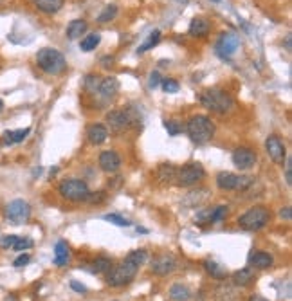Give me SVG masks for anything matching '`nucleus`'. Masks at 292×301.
I'll list each match as a JSON object with an SVG mask.
<instances>
[{
	"label": "nucleus",
	"instance_id": "nucleus-40",
	"mask_svg": "<svg viewBox=\"0 0 292 301\" xmlns=\"http://www.w3.org/2000/svg\"><path fill=\"white\" fill-rule=\"evenodd\" d=\"M29 260H31V258H29V254H20V256L13 261V265L17 267V269H20V267L27 265V263H29Z\"/></svg>",
	"mask_w": 292,
	"mask_h": 301
},
{
	"label": "nucleus",
	"instance_id": "nucleus-4",
	"mask_svg": "<svg viewBox=\"0 0 292 301\" xmlns=\"http://www.w3.org/2000/svg\"><path fill=\"white\" fill-rule=\"evenodd\" d=\"M269 218H270L269 209L263 206H256L243 213L238 218V224L245 231H260L269 224Z\"/></svg>",
	"mask_w": 292,
	"mask_h": 301
},
{
	"label": "nucleus",
	"instance_id": "nucleus-5",
	"mask_svg": "<svg viewBox=\"0 0 292 301\" xmlns=\"http://www.w3.org/2000/svg\"><path fill=\"white\" fill-rule=\"evenodd\" d=\"M137 269H139V265H135L134 261L125 258V261H121L119 265L114 267V269L108 272L107 283L110 285V287H123V285L130 283L132 279L135 278V274H137Z\"/></svg>",
	"mask_w": 292,
	"mask_h": 301
},
{
	"label": "nucleus",
	"instance_id": "nucleus-39",
	"mask_svg": "<svg viewBox=\"0 0 292 301\" xmlns=\"http://www.w3.org/2000/svg\"><path fill=\"white\" fill-rule=\"evenodd\" d=\"M17 234H8V236H4V238L0 240V247H4V249H9V247H13V243L17 242Z\"/></svg>",
	"mask_w": 292,
	"mask_h": 301
},
{
	"label": "nucleus",
	"instance_id": "nucleus-36",
	"mask_svg": "<svg viewBox=\"0 0 292 301\" xmlns=\"http://www.w3.org/2000/svg\"><path fill=\"white\" fill-rule=\"evenodd\" d=\"M225 213H227V206L215 207V209L211 211V216H209V222H220L225 216Z\"/></svg>",
	"mask_w": 292,
	"mask_h": 301
},
{
	"label": "nucleus",
	"instance_id": "nucleus-2",
	"mask_svg": "<svg viewBox=\"0 0 292 301\" xmlns=\"http://www.w3.org/2000/svg\"><path fill=\"white\" fill-rule=\"evenodd\" d=\"M200 103L211 112L216 114H227L234 107V101L225 90L222 89H207L200 94Z\"/></svg>",
	"mask_w": 292,
	"mask_h": 301
},
{
	"label": "nucleus",
	"instance_id": "nucleus-23",
	"mask_svg": "<svg viewBox=\"0 0 292 301\" xmlns=\"http://www.w3.org/2000/svg\"><path fill=\"white\" fill-rule=\"evenodd\" d=\"M204 269H206L207 274H211L215 279H225V276H227V269H225V267H222L220 263L213 261V260L204 261Z\"/></svg>",
	"mask_w": 292,
	"mask_h": 301
},
{
	"label": "nucleus",
	"instance_id": "nucleus-12",
	"mask_svg": "<svg viewBox=\"0 0 292 301\" xmlns=\"http://www.w3.org/2000/svg\"><path fill=\"white\" fill-rule=\"evenodd\" d=\"M177 269V260L171 254H161L152 261V272L157 276H168Z\"/></svg>",
	"mask_w": 292,
	"mask_h": 301
},
{
	"label": "nucleus",
	"instance_id": "nucleus-37",
	"mask_svg": "<svg viewBox=\"0 0 292 301\" xmlns=\"http://www.w3.org/2000/svg\"><path fill=\"white\" fill-rule=\"evenodd\" d=\"M164 128H166L170 135H177V134H180V132L184 130L179 121H164Z\"/></svg>",
	"mask_w": 292,
	"mask_h": 301
},
{
	"label": "nucleus",
	"instance_id": "nucleus-11",
	"mask_svg": "<svg viewBox=\"0 0 292 301\" xmlns=\"http://www.w3.org/2000/svg\"><path fill=\"white\" fill-rule=\"evenodd\" d=\"M265 150H267V155H269L276 164H283V161L287 159V148H285V144L281 143V139H279L278 135L267 137Z\"/></svg>",
	"mask_w": 292,
	"mask_h": 301
},
{
	"label": "nucleus",
	"instance_id": "nucleus-18",
	"mask_svg": "<svg viewBox=\"0 0 292 301\" xmlns=\"http://www.w3.org/2000/svg\"><path fill=\"white\" fill-rule=\"evenodd\" d=\"M87 137L92 144H103L108 137V130L103 125H92L87 130Z\"/></svg>",
	"mask_w": 292,
	"mask_h": 301
},
{
	"label": "nucleus",
	"instance_id": "nucleus-26",
	"mask_svg": "<svg viewBox=\"0 0 292 301\" xmlns=\"http://www.w3.org/2000/svg\"><path fill=\"white\" fill-rule=\"evenodd\" d=\"M189 296H191V292H189V288L186 287V285H182V283L171 285V288H170V297H171L173 301H188Z\"/></svg>",
	"mask_w": 292,
	"mask_h": 301
},
{
	"label": "nucleus",
	"instance_id": "nucleus-47",
	"mask_svg": "<svg viewBox=\"0 0 292 301\" xmlns=\"http://www.w3.org/2000/svg\"><path fill=\"white\" fill-rule=\"evenodd\" d=\"M249 301H269V299H265V297L260 296V294H252V296L249 297Z\"/></svg>",
	"mask_w": 292,
	"mask_h": 301
},
{
	"label": "nucleus",
	"instance_id": "nucleus-31",
	"mask_svg": "<svg viewBox=\"0 0 292 301\" xmlns=\"http://www.w3.org/2000/svg\"><path fill=\"white\" fill-rule=\"evenodd\" d=\"M116 15H117V6H107V8L103 9V13L98 17V22L107 24V22H110V20H114Z\"/></svg>",
	"mask_w": 292,
	"mask_h": 301
},
{
	"label": "nucleus",
	"instance_id": "nucleus-14",
	"mask_svg": "<svg viewBox=\"0 0 292 301\" xmlns=\"http://www.w3.org/2000/svg\"><path fill=\"white\" fill-rule=\"evenodd\" d=\"M99 166L107 173H116L121 166V159L114 150H107V152H101V155H99Z\"/></svg>",
	"mask_w": 292,
	"mask_h": 301
},
{
	"label": "nucleus",
	"instance_id": "nucleus-35",
	"mask_svg": "<svg viewBox=\"0 0 292 301\" xmlns=\"http://www.w3.org/2000/svg\"><path fill=\"white\" fill-rule=\"evenodd\" d=\"M161 85H162V89H164V92H168V94H173V92L179 90V83H177L175 80H171V78L161 80Z\"/></svg>",
	"mask_w": 292,
	"mask_h": 301
},
{
	"label": "nucleus",
	"instance_id": "nucleus-8",
	"mask_svg": "<svg viewBox=\"0 0 292 301\" xmlns=\"http://www.w3.org/2000/svg\"><path fill=\"white\" fill-rule=\"evenodd\" d=\"M204 177H206V171H204L202 164L191 162V164H186L177 171V184L182 186V188H188V186L197 184L198 180H202Z\"/></svg>",
	"mask_w": 292,
	"mask_h": 301
},
{
	"label": "nucleus",
	"instance_id": "nucleus-22",
	"mask_svg": "<svg viewBox=\"0 0 292 301\" xmlns=\"http://www.w3.org/2000/svg\"><path fill=\"white\" fill-rule=\"evenodd\" d=\"M67 261H69V245L63 240H60L56 243V247H54V263L58 267H62L67 265Z\"/></svg>",
	"mask_w": 292,
	"mask_h": 301
},
{
	"label": "nucleus",
	"instance_id": "nucleus-6",
	"mask_svg": "<svg viewBox=\"0 0 292 301\" xmlns=\"http://www.w3.org/2000/svg\"><path fill=\"white\" fill-rule=\"evenodd\" d=\"M89 186H87L85 180L80 179H69L63 180L60 184V195L67 200H72V202H80V200H87L89 197Z\"/></svg>",
	"mask_w": 292,
	"mask_h": 301
},
{
	"label": "nucleus",
	"instance_id": "nucleus-3",
	"mask_svg": "<svg viewBox=\"0 0 292 301\" xmlns=\"http://www.w3.org/2000/svg\"><path fill=\"white\" fill-rule=\"evenodd\" d=\"M188 130L189 139L197 144H204L211 139L213 134H215V125L207 116H193L188 121Z\"/></svg>",
	"mask_w": 292,
	"mask_h": 301
},
{
	"label": "nucleus",
	"instance_id": "nucleus-48",
	"mask_svg": "<svg viewBox=\"0 0 292 301\" xmlns=\"http://www.w3.org/2000/svg\"><path fill=\"white\" fill-rule=\"evenodd\" d=\"M112 62H114V58H103V60H101V63H105L103 67H110V63H112Z\"/></svg>",
	"mask_w": 292,
	"mask_h": 301
},
{
	"label": "nucleus",
	"instance_id": "nucleus-46",
	"mask_svg": "<svg viewBox=\"0 0 292 301\" xmlns=\"http://www.w3.org/2000/svg\"><path fill=\"white\" fill-rule=\"evenodd\" d=\"M71 287L74 288L76 292H87V287H85V285H80V283L76 281V279H72V281H71Z\"/></svg>",
	"mask_w": 292,
	"mask_h": 301
},
{
	"label": "nucleus",
	"instance_id": "nucleus-50",
	"mask_svg": "<svg viewBox=\"0 0 292 301\" xmlns=\"http://www.w3.org/2000/svg\"><path fill=\"white\" fill-rule=\"evenodd\" d=\"M2 110H4V101L0 99V112H2Z\"/></svg>",
	"mask_w": 292,
	"mask_h": 301
},
{
	"label": "nucleus",
	"instance_id": "nucleus-32",
	"mask_svg": "<svg viewBox=\"0 0 292 301\" xmlns=\"http://www.w3.org/2000/svg\"><path fill=\"white\" fill-rule=\"evenodd\" d=\"M175 175H177V171L171 164H162L161 170H159V179L161 180H171Z\"/></svg>",
	"mask_w": 292,
	"mask_h": 301
},
{
	"label": "nucleus",
	"instance_id": "nucleus-17",
	"mask_svg": "<svg viewBox=\"0 0 292 301\" xmlns=\"http://www.w3.org/2000/svg\"><path fill=\"white\" fill-rule=\"evenodd\" d=\"M98 90L105 99H112L114 96L117 94V90H119V81H117L116 78H105V80H101V83H99Z\"/></svg>",
	"mask_w": 292,
	"mask_h": 301
},
{
	"label": "nucleus",
	"instance_id": "nucleus-33",
	"mask_svg": "<svg viewBox=\"0 0 292 301\" xmlns=\"http://www.w3.org/2000/svg\"><path fill=\"white\" fill-rule=\"evenodd\" d=\"M105 220H107V222H112V224L119 225V227H128V225H130V222L126 220V218H123L121 215H116V213L105 215Z\"/></svg>",
	"mask_w": 292,
	"mask_h": 301
},
{
	"label": "nucleus",
	"instance_id": "nucleus-21",
	"mask_svg": "<svg viewBox=\"0 0 292 301\" xmlns=\"http://www.w3.org/2000/svg\"><path fill=\"white\" fill-rule=\"evenodd\" d=\"M87 29H89V26H87L85 20H72L67 26V36L71 40H76V38H81L85 35Z\"/></svg>",
	"mask_w": 292,
	"mask_h": 301
},
{
	"label": "nucleus",
	"instance_id": "nucleus-49",
	"mask_svg": "<svg viewBox=\"0 0 292 301\" xmlns=\"http://www.w3.org/2000/svg\"><path fill=\"white\" fill-rule=\"evenodd\" d=\"M285 47H287V51L292 49V47H290V36H287V38H285Z\"/></svg>",
	"mask_w": 292,
	"mask_h": 301
},
{
	"label": "nucleus",
	"instance_id": "nucleus-15",
	"mask_svg": "<svg viewBox=\"0 0 292 301\" xmlns=\"http://www.w3.org/2000/svg\"><path fill=\"white\" fill-rule=\"evenodd\" d=\"M272 263H274V260L265 251H256L249 256V265L254 269H269V267H272Z\"/></svg>",
	"mask_w": 292,
	"mask_h": 301
},
{
	"label": "nucleus",
	"instance_id": "nucleus-13",
	"mask_svg": "<svg viewBox=\"0 0 292 301\" xmlns=\"http://www.w3.org/2000/svg\"><path fill=\"white\" fill-rule=\"evenodd\" d=\"M233 164L240 170H249L254 166L256 162V153L252 152L251 148H236L233 152Z\"/></svg>",
	"mask_w": 292,
	"mask_h": 301
},
{
	"label": "nucleus",
	"instance_id": "nucleus-16",
	"mask_svg": "<svg viewBox=\"0 0 292 301\" xmlns=\"http://www.w3.org/2000/svg\"><path fill=\"white\" fill-rule=\"evenodd\" d=\"M216 186L220 189H227V191L236 189V186H238V175H234L231 171H220L216 175Z\"/></svg>",
	"mask_w": 292,
	"mask_h": 301
},
{
	"label": "nucleus",
	"instance_id": "nucleus-19",
	"mask_svg": "<svg viewBox=\"0 0 292 301\" xmlns=\"http://www.w3.org/2000/svg\"><path fill=\"white\" fill-rule=\"evenodd\" d=\"M254 279V269L252 267H243V269L236 270L233 274V283L236 285V287H245V285H249Z\"/></svg>",
	"mask_w": 292,
	"mask_h": 301
},
{
	"label": "nucleus",
	"instance_id": "nucleus-41",
	"mask_svg": "<svg viewBox=\"0 0 292 301\" xmlns=\"http://www.w3.org/2000/svg\"><path fill=\"white\" fill-rule=\"evenodd\" d=\"M285 180H287V184H292V159H287V166H285Z\"/></svg>",
	"mask_w": 292,
	"mask_h": 301
},
{
	"label": "nucleus",
	"instance_id": "nucleus-45",
	"mask_svg": "<svg viewBox=\"0 0 292 301\" xmlns=\"http://www.w3.org/2000/svg\"><path fill=\"white\" fill-rule=\"evenodd\" d=\"M279 216H281L283 220H290V218H292V209H290V207H283V209L279 211Z\"/></svg>",
	"mask_w": 292,
	"mask_h": 301
},
{
	"label": "nucleus",
	"instance_id": "nucleus-34",
	"mask_svg": "<svg viewBox=\"0 0 292 301\" xmlns=\"http://www.w3.org/2000/svg\"><path fill=\"white\" fill-rule=\"evenodd\" d=\"M33 245H35V243H33L31 238H20V236H18L17 242L13 243V249L15 251H26V249H31Z\"/></svg>",
	"mask_w": 292,
	"mask_h": 301
},
{
	"label": "nucleus",
	"instance_id": "nucleus-9",
	"mask_svg": "<svg viewBox=\"0 0 292 301\" xmlns=\"http://www.w3.org/2000/svg\"><path fill=\"white\" fill-rule=\"evenodd\" d=\"M107 123L112 132H123L134 125L135 117L132 116V110H112L107 114Z\"/></svg>",
	"mask_w": 292,
	"mask_h": 301
},
{
	"label": "nucleus",
	"instance_id": "nucleus-42",
	"mask_svg": "<svg viewBox=\"0 0 292 301\" xmlns=\"http://www.w3.org/2000/svg\"><path fill=\"white\" fill-rule=\"evenodd\" d=\"M159 83H161V76H159V72H152V74H150L148 87L150 89H155V87H159Z\"/></svg>",
	"mask_w": 292,
	"mask_h": 301
},
{
	"label": "nucleus",
	"instance_id": "nucleus-7",
	"mask_svg": "<svg viewBox=\"0 0 292 301\" xmlns=\"http://www.w3.org/2000/svg\"><path fill=\"white\" fill-rule=\"evenodd\" d=\"M6 218H8L11 224L15 225H20L24 222L29 220V216H31V206L22 200V198H17V200H11V202L6 206Z\"/></svg>",
	"mask_w": 292,
	"mask_h": 301
},
{
	"label": "nucleus",
	"instance_id": "nucleus-28",
	"mask_svg": "<svg viewBox=\"0 0 292 301\" xmlns=\"http://www.w3.org/2000/svg\"><path fill=\"white\" fill-rule=\"evenodd\" d=\"M159 42H161V31L150 33L148 40L144 42L143 45H139V47H137V54H143V53H146V51H150L152 47H155V45H157Z\"/></svg>",
	"mask_w": 292,
	"mask_h": 301
},
{
	"label": "nucleus",
	"instance_id": "nucleus-44",
	"mask_svg": "<svg viewBox=\"0 0 292 301\" xmlns=\"http://www.w3.org/2000/svg\"><path fill=\"white\" fill-rule=\"evenodd\" d=\"M211 211L213 209H207V211H200L197 215V220L198 222H209V216H211Z\"/></svg>",
	"mask_w": 292,
	"mask_h": 301
},
{
	"label": "nucleus",
	"instance_id": "nucleus-25",
	"mask_svg": "<svg viewBox=\"0 0 292 301\" xmlns=\"http://www.w3.org/2000/svg\"><path fill=\"white\" fill-rule=\"evenodd\" d=\"M29 128H20V130H8L4 132V143L6 144H17V143H22L26 139L27 135H29Z\"/></svg>",
	"mask_w": 292,
	"mask_h": 301
},
{
	"label": "nucleus",
	"instance_id": "nucleus-38",
	"mask_svg": "<svg viewBox=\"0 0 292 301\" xmlns=\"http://www.w3.org/2000/svg\"><path fill=\"white\" fill-rule=\"evenodd\" d=\"M99 83H101V78L99 76H87L85 80V87L90 92H96V90L99 89Z\"/></svg>",
	"mask_w": 292,
	"mask_h": 301
},
{
	"label": "nucleus",
	"instance_id": "nucleus-20",
	"mask_svg": "<svg viewBox=\"0 0 292 301\" xmlns=\"http://www.w3.org/2000/svg\"><path fill=\"white\" fill-rule=\"evenodd\" d=\"M33 2H35V6H36L38 11L47 13V15L58 13L60 9H62V6H63V0H33Z\"/></svg>",
	"mask_w": 292,
	"mask_h": 301
},
{
	"label": "nucleus",
	"instance_id": "nucleus-24",
	"mask_svg": "<svg viewBox=\"0 0 292 301\" xmlns=\"http://www.w3.org/2000/svg\"><path fill=\"white\" fill-rule=\"evenodd\" d=\"M209 33V24L204 18H193L189 24V35L191 36H206Z\"/></svg>",
	"mask_w": 292,
	"mask_h": 301
},
{
	"label": "nucleus",
	"instance_id": "nucleus-27",
	"mask_svg": "<svg viewBox=\"0 0 292 301\" xmlns=\"http://www.w3.org/2000/svg\"><path fill=\"white\" fill-rule=\"evenodd\" d=\"M99 42H101V36H99L98 33H92V35L85 36V38L80 42V49L83 51V53H90V51H94L96 47H98Z\"/></svg>",
	"mask_w": 292,
	"mask_h": 301
},
{
	"label": "nucleus",
	"instance_id": "nucleus-1",
	"mask_svg": "<svg viewBox=\"0 0 292 301\" xmlns=\"http://www.w3.org/2000/svg\"><path fill=\"white\" fill-rule=\"evenodd\" d=\"M36 63H38V67L42 69L44 72L47 74H62L67 67V62H65V56H63L60 51L53 49V47H44V49L38 51L36 54Z\"/></svg>",
	"mask_w": 292,
	"mask_h": 301
},
{
	"label": "nucleus",
	"instance_id": "nucleus-29",
	"mask_svg": "<svg viewBox=\"0 0 292 301\" xmlns=\"http://www.w3.org/2000/svg\"><path fill=\"white\" fill-rule=\"evenodd\" d=\"M110 267H112V261L108 258H98L96 261H92V272H96V274L107 272V270H110Z\"/></svg>",
	"mask_w": 292,
	"mask_h": 301
},
{
	"label": "nucleus",
	"instance_id": "nucleus-10",
	"mask_svg": "<svg viewBox=\"0 0 292 301\" xmlns=\"http://www.w3.org/2000/svg\"><path fill=\"white\" fill-rule=\"evenodd\" d=\"M240 45V36L234 33H222L218 42H216V54L222 58H231L234 51L238 49Z\"/></svg>",
	"mask_w": 292,
	"mask_h": 301
},
{
	"label": "nucleus",
	"instance_id": "nucleus-43",
	"mask_svg": "<svg viewBox=\"0 0 292 301\" xmlns=\"http://www.w3.org/2000/svg\"><path fill=\"white\" fill-rule=\"evenodd\" d=\"M251 184H252L251 177H238V186H236V189H245Z\"/></svg>",
	"mask_w": 292,
	"mask_h": 301
},
{
	"label": "nucleus",
	"instance_id": "nucleus-30",
	"mask_svg": "<svg viewBox=\"0 0 292 301\" xmlns=\"http://www.w3.org/2000/svg\"><path fill=\"white\" fill-rule=\"evenodd\" d=\"M126 260L134 261L135 265H143V263H146V260H148V254H146V251H143V249H137V251H132L128 256H126Z\"/></svg>",
	"mask_w": 292,
	"mask_h": 301
}]
</instances>
